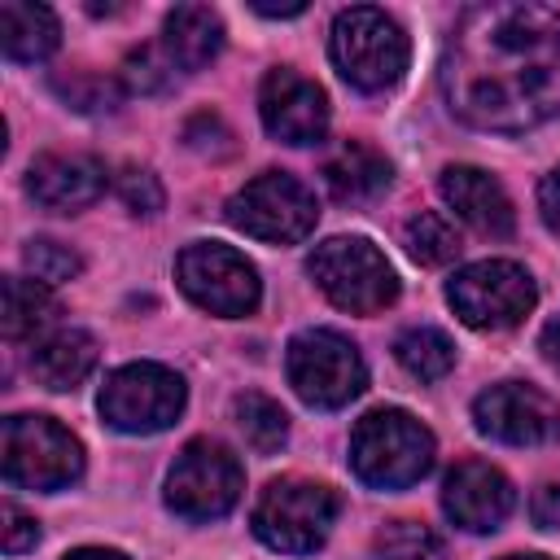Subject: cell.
Masks as SVG:
<instances>
[{"mask_svg":"<svg viewBox=\"0 0 560 560\" xmlns=\"http://www.w3.org/2000/svg\"><path fill=\"white\" fill-rule=\"evenodd\" d=\"M442 96L481 131L521 136L560 114V9L472 4L442 48Z\"/></svg>","mask_w":560,"mask_h":560,"instance_id":"1","label":"cell"},{"mask_svg":"<svg viewBox=\"0 0 560 560\" xmlns=\"http://www.w3.org/2000/svg\"><path fill=\"white\" fill-rule=\"evenodd\" d=\"M350 464L372 490H407L433 468V433L402 407L368 411L350 433Z\"/></svg>","mask_w":560,"mask_h":560,"instance_id":"2","label":"cell"},{"mask_svg":"<svg viewBox=\"0 0 560 560\" xmlns=\"http://www.w3.org/2000/svg\"><path fill=\"white\" fill-rule=\"evenodd\" d=\"M332 61L341 70V79L359 92H385L402 79L407 70V35L402 26L372 4H354L341 9L332 18Z\"/></svg>","mask_w":560,"mask_h":560,"instance_id":"3","label":"cell"},{"mask_svg":"<svg viewBox=\"0 0 560 560\" xmlns=\"http://www.w3.org/2000/svg\"><path fill=\"white\" fill-rule=\"evenodd\" d=\"M341 512V499L324 481L280 477L271 481L254 503V534L284 556H311L324 547L332 521Z\"/></svg>","mask_w":560,"mask_h":560,"instance_id":"4","label":"cell"},{"mask_svg":"<svg viewBox=\"0 0 560 560\" xmlns=\"http://www.w3.org/2000/svg\"><path fill=\"white\" fill-rule=\"evenodd\" d=\"M306 271L328 293V302L350 315H376L398 298V276L389 258L363 236H332L315 245Z\"/></svg>","mask_w":560,"mask_h":560,"instance_id":"5","label":"cell"},{"mask_svg":"<svg viewBox=\"0 0 560 560\" xmlns=\"http://www.w3.org/2000/svg\"><path fill=\"white\" fill-rule=\"evenodd\" d=\"M4 481L22 490H66L83 472V446L48 416H9L0 429Z\"/></svg>","mask_w":560,"mask_h":560,"instance_id":"6","label":"cell"},{"mask_svg":"<svg viewBox=\"0 0 560 560\" xmlns=\"http://www.w3.org/2000/svg\"><path fill=\"white\" fill-rule=\"evenodd\" d=\"M284 372H289V385L298 389V398L311 407H324V411L346 407L368 385L359 346L332 328H302L289 341Z\"/></svg>","mask_w":560,"mask_h":560,"instance_id":"7","label":"cell"},{"mask_svg":"<svg viewBox=\"0 0 560 560\" xmlns=\"http://www.w3.org/2000/svg\"><path fill=\"white\" fill-rule=\"evenodd\" d=\"M241 490H245L241 459L223 442H210V438L188 442L175 455L171 472H166V503L184 521H219V516H228L236 508Z\"/></svg>","mask_w":560,"mask_h":560,"instance_id":"8","label":"cell"},{"mask_svg":"<svg viewBox=\"0 0 560 560\" xmlns=\"http://www.w3.org/2000/svg\"><path fill=\"white\" fill-rule=\"evenodd\" d=\"M175 276H179V289L210 315H223V319H241L258 306L262 298V284H258V271L254 262L223 245V241H192L179 249L175 258Z\"/></svg>","mask_w":560,"mask_h":560,"instance_id":"9","label":"cell"},{"mask_svg":"<svg viewBox=\"0 0 560 560\" xmlns=\"http://www.w3.org/2000/svg\"><path fill=\"white\" fill-rule=\"evenodd\" d=\"M315 219H319V206H315L311 188L284 171L254 175L228 201V223L241 228L245 236H258L271 245H293V241L311 236Z\"/></svg>","mask_w":560,"mask_h":560,"instance_id":"10","label":"cell"},{"mask_svg":"<svg viewBox=\"0 0 560 560\" xmlns=\"http://www.w3.org/2000/svg\"><path fill=\"white\" fill-rule=\"evenodd\" d=\"M446 302L468 328H512L534 311L538 289L521 262L486 258L459 267L446 280Z\"/></svg>","mask_w":560,"mask_h":560,"instance_id":"11","label":"cell"},{"mask_svg":"<svg viewBox=\"0 0 560 560\" xmlns=\"http://www.w3.org/2000/svg\"><path fill=\"white\" fill-rule=\"evenodd\" d=\"M184 381L162 363H127L101 389V416L118 433H162L184 411Z\"/></svg>","mask_w":560,"mask_h":560,"instance_id":"12","label":"cell"},{"mask_svg":"<svg viewBox=\"0 0 560 560\" xmlns=\"http://www.w3.org/2000/svg\"><path fill=\"white\" fill-rule=\"evenodd\" d=\"M472 420L486 438L503 446H547L560 442V402L525 381H499L477 394Z\"/></svg>","mask_w":560,"mask_h":560,"instance_id":"13","label":"cell"},{"mask_svg":"<svg viewBox=\"0 0 560 560\" xmlns=\"http://www.w3.org/2000/svg\"><path fill=\"white\" fill-rule=\"evenodd\" d=\"M262 127L284 144H315L328 131V96L315 79L298 74L293 66H276L262 74L258 88Z\"/></svg>","mask_w":560,"mask_h":560,"instance_id":"14","label":"cell"},{"mask_svg":"<svg viewBox=\"0 0 560 560\" xmlns=\"http://www.w3.org/2000/svg\"><path fill=\"white\" fill-rule=\"evenodd\" d=\"M516 494H512V481L494 468V464H481V459H464L451 468L446 486H442V508L446 516L468 529V534H486V529H499L512 512Z\"/></svg>","mask_w":560,"mask_h":560,"instance_id":"15","label":"cell"},{"mask_svg":"<svg viewBox=\"0 0 560 560\" xmlns=\"http://www.w3.org/2000/svg\"><path fill=\"white\" fill-rule=\"evenodd\" d=\"M26 192L57 214L83 210L105 192V162L92 153H39L26 171Z\"/></svg>","mask_w":560,"mask_h":560,"instance_id":"16","label":"cell"},{"mask_svg":"<svg viewBox=\"0 0 560 560\" xmlns=\"http://www.w3.org/2000/svg\"><path fill=\"white\" fill-rule=\"evenodd\" d=\"M446 206L468 223L477 228L481 236H512L516 228V210L503 192V184L481 171V166H446L442 179H438Z\"/></svg>","mask_w":560,"mask_h":560,"instance_id":"17","label":"cell"},{"mask_svg":"<svg viewBox=\"0 0 560 560\" xmlns=\"http://www.w3.org/2000/svg\"><path fill=\"white\" fill-rule=\"evenodd\" d=\"M223 48V18L210 4H179L166 13L162 52L179 74H197Z\"/></svg>","mask_w":560,"mask_h":560,"instance_id":"18","label":"cell"},{"mask_svg":"<svg viewBox=\"0 0 560 560\" xmlns=\"http://www.w3.org/2000/svg\"><path fill=\"white\" fill-rule=\"evenodd\" d=\"M389 162L372 149V144H359V140H346L337 153H328L324 162V184L332 192V201L341 206H363V201H376L385 188H389Z\"/></svg>","mask_w":560,"mask_h":560,"instance_id":"19","label":"cell"},{"mask_svg":"<svg viewBox=\"0 0 560 560\" xmlns=\"http://www.w3.org/2000/svg\"><path fill=\"white\" fill-rule=\"evenodd\" d=\"M96 368V337L83 328H52L31 346V372L44 389H74Z\"/></svg>","mask_w":560,"mask_h":560,"instance_id":"20","label":"cell"},{"mask_svg":"<svg viewBox=\"0 0 560 560\" xmlns=\"http://www.w3.org/2000/svg\"><path fill=\"white\" fill-rule=\"evenodd\" d=\"M61 44V26L48 4L4 0L0 4V48L13 61H44Z\"/></svg>","mask_w":560,"mask_h":560,"instance_id":"21","label":"cell"},{"mask_svg":"<svg viewBox=\"0 0 560 560\" xmlns=\"http://www.w3.org/2000/svg\"><path fill=\"white\" fill-rule=\"evenodd\" d=\"M394 359L416 376V381H442L455 368V341L433 328V324H416L407 332H398L394 341Z\"/></svg>","mask_w":560,"mask_h":560,"instance_id":"22","label":"cell"},{"mask_svg":"<svg viewBox=\"0 0 560 560\" xmlns=\"http://www.w3.org/2000/svg\"><path fill=\"white\" fill-rule=\"evenodd\" d=\"M52 311L57 306H52L48 284L22 280V276L4 280V337L9 341H22V337H35L39 328H48Z\"/></svg>","mask_w":560,"mask_h":560,"instance_id":"23","label":"cell"},{"mask_svg":"<svg viewBox=\"0 0 560 560\" xmlns=\"http://www.w3.org/2000/svg\"><path fill=\"white\" fill-rule=\"evenodd\" d=\"M232 416H236V429L245 433V442L258 451V455H276L280 446H284V438H289V416H284V407L276 402V398H267V394H236V402H232Z\"/></svg>","mask_w":560,"mask_h":560,"instance_id":"24","label":"cell"},{"mask_svg":"<svg viewBox=\"0 0 560 560\" xmlns=\"http://www.w3.org/2000/svg\"><path fill=\"white\" fill-rule=\"evenodd\" d=\"M372 560H446V542L420 521H389L372 538Z\"/></svg>","mask_w":560,"mask_h":560,"instance_id":"25","label":"cell"},{"mask_svg":"<svg viewBox=\"0 0 560 560\" xmlns=\"http://www.w3.org/2000/svg\"><path fill=\"white\" fill-rule=\"evenodd\" d=\"M402 241H407L411 258L424 262V267H442V262H451V258L459 254V232H455V223H451L446 214H438V210L411 214L407 228H402Z\"/></svg>","mask_w":560,"mask_h":560,"instance_id":"26","label":"cell"},{"mask_svg":"<svg viewBox=\"0 0 560 560\" xmlns=\"http://www.w3.org/2000/svg\"><path fill=\"white\" fill-rule=\"evenodd\" d=\"M52 92H57L70 109H79V114H109V109H118V101H122L118 83H109L105 74H92V70L52 74Z\"/></svg>","mask_w":560,"mask_h":560,"instance_id":"27","label":"cell"},{"mask_svg":"<svg viewBox=\"0 0 560 560\" xmlns=\"http://www.w3.org/2000/svg\"><path fill=\"white\" fill-rule=\"evenodd\" d=\"M22 258H26V271H31L39 284H66V280H74V276L83 271V258H79L70 245L52 241V236L26 241Z\"/></svg>","mask_w":560,"mask_h":560,"instance_id":"28","label":"cell"},{"mask_svg":"<svg viewBox=\"0 0 560 560\" xmlns=\"http://www.w3.org/2000/svg\"><path fill=\"white\" fill-rule=\"evenodd\" d=\"M175 66L166 61V52H162V44H144V48H136L127 61H122V83L131 88V92H166L171 83H175Z\"/></svg>","mask_w":560,"mask_h":560,"instance_id":"29","label":"cell"},{"mask_svg":"<svg viewBox=\"0 0 560 560\" xmlns=\"http://www.w3.org/2000/svg\"><path fill=\"white\" fill-rule=\"evenodd\" d=\"M114 192H118L122 206L136 210V214H158L162 201H166L158 175H153V171H140V166H122L118 179H114Z\"/></svg>","mask_w":560,"mask_h":560,"instance_id":"30","label":"cell"},{"mask_svg":"<svg viewBox=\"0 0 560 560\" xmlns=\"http://www.w3.org/2000/svg\"><path fill=\"white\" fill-rule=\"evenodd\" d=\"M184 140H188V149H197V153H206V158H228V153L236 149V144H232V131L223 127L219 114H197V118H188Z\"/></svg>","mask_w":560,"mask_h":560,"instance_id":"31","label":"cell"},{"mask_svg":"<svg viewBox=\"0 0 560 560\" xmlns=\"http://www.w3.org/2000/svg\"><path fill=\"white\" fill-rule=\"evenodd\" d=\"M35 542H39L35 516H26L18 503H4V508H0V547H4L9 556H18V551H31Z\"/></svg>","mask_w":560,"mask_h":560,"instance_id":"32","label":"cell"},{"mask_svg":"<svg viewBox=\"0 0 560 560\" xmlns=\"http://www.w3.org/2000/svg\"><path fill=\"white\" fill-rule=\"evenodd\" d=\"M538 210H542V223L560 236V166L551 175H542V184H538Z\"/></svg>","mask_w":560,"mask_h":560,"instance_id":"33","label":"cell"},{"mask_svg":"<svg viewBox=\"0 0 560 560\" xmlns=\"http://www.w3.org/2000/svg\"><path fill=\"white\" fill-rule=\"evenodd\" d=\"M534 525L538 529H560V486H542L534 494Z\"/></svg>","mask_w":560,"mask_h":560,"instance_id":"34","label":"cell"},{"mask_svg":"<svg viewBox=\"0 0 560 560\" xmlns=\"http://www.w3.org/2000/svg\"><path fill=\"white\" fill-rule=\"evenodd\" d=\"M542 354H547V359L560 368V315H556V319L542 328Z\"/></svg>","mask_w":560,"mask_h":560,"instance_id":"35","label":"cell"},{"mask_svg":"<svg viewBox=\"0 0 560 560\" xmlns=\"http://www.w3.org/2000/svg\"><path fill=\"white\" fill-rule=\"evenodd\" d=\"M254 13H262V18H298V13H306V4L302 0H293V4H254Z\"/></svg>","mask_w":560,"mask_h":560,"instance_id":"36","label":"cell"},{"mask_svg":"<svg viewBox=\"0 0 560 560\" xmlns=\"http://www.w3.org/2000/svg\"><path fill=\"white\" fill-rule=\"evenodd\" d=\"M66 560H127L122 551H109V547H79V551H70Z\"/></svg>","mask_w":560,"mask_h":560,"instance_id":"37","label":"cell"},{"mask_svg":"<svg viewBox=\"0 0 560 560\" xmlns=\"http://www.w3.org/2000/svg\"><path fill=\"white\" fill-rule=\"evenodd\" d=\"M503 560H547V556H503Z\"/></svg>","mask_w":560,"mask_h":560,"instance_id":"38","label":"cell"}]
</instances>
